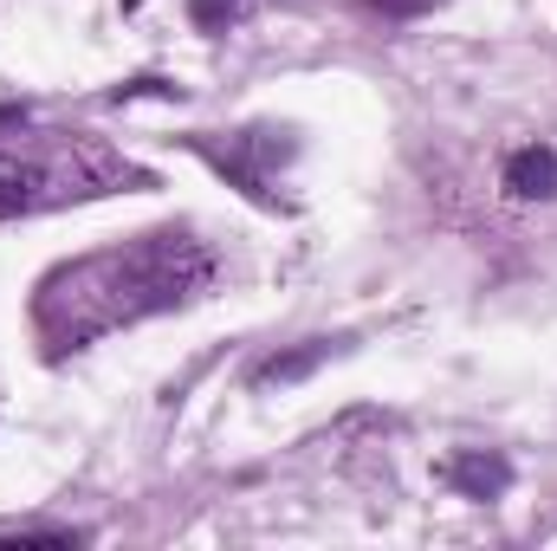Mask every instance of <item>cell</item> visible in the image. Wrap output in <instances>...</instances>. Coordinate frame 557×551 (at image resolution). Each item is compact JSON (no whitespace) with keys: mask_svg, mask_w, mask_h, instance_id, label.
Listing matches in <instances>:
<instances>
[{"mask_svg":"<svg viewBox=\"0 0 557 551\" xmlns=\"http://www.w3.org/2000/svg\"><path fill=\"white\" fill-rule=\"evenodd\" d=\"M214 279H221V260L208 241H195L182 228H156L124 247H98L85 260L52 267L33 298V331H39L46 357H65V351H85L137 318L201 298Z\"/></svg>","mask_w":557,"mask_h":551,"instance_id":"cell-1","label":"cell"},{"mask_svg":"<svg viewBox=\"0 0 557 551\" xmlns=\"http://www.w3.org/2000/svg\"><path fill=\"white\" fill-rule=\"evenodd\" d=\"M149 175L131 169L117 149H104L85 131H26V137H0V221L7 215H39V208H65V201H91Z\"/></svg>","mask_w":557,"mask_h":551,"instance_id":"cell-2","label":"cell"},{"mask_svg":"<svg viewBox=\"0 0 557 551\" xmlns=\"http://www.w3.org/2000/svg\"><path fill=\"white\" fill-rule=\"evenodd\" d=\"M441 480H447L454 493H467V500H499V493L512 487V461L493 454V448H460V454L441 461Z\"/></svg>","mask_w":557,"mask_h":551,"instance_id":"cell-3","label":"cell"},{"mask_svg":"<svg viewBox=\"0 0 557 551\" xmlns=\"http://www.w3.org/2000/svg\"><path fill=\"white\" fill-rule=\"evenodd\" d=\"M506 195L519 201H557V149L552 143H525L506 156Z\"/></svg>","mask_w":557,"mask_h":551,"instance_id":"cell-4","label":"cell"},{"mask_svg":"<svg viewBox=\"0 0 557 551\" xmlns=\"http://www.w3.org/2000/svg\"><path fill=\"white\" fill-rule=\"evenodd\" d=\"M324 357H331V344H298V351H285V357H267V364L253 370V383H260V390H273V383H298V377H311Z\"/></svg>","mask_w":557,"mask_h":551,"instance_id":"cell-5","label":"cell"},{"mask_svg":"<svg viewBox=\"0 0 557 551\" xmlns=\"http://www.w3.org/2000/svg\"><path fill=\"white\" fill-rule=\"evenodd\" d=\"M0 539H26V546H78L85 532H72V526H33V519H7V526H0Z\"/></svg>","mask_w":557,"mask_h":551,"instance_id":"cell-6","label":"cell"},{"mask_svg":"<svg viewBox=\"0 0 557 551\" xmlns=\"http://www.w3.org/2000/svg\"><path fill=\"white\" fill-rule=\"evenodd\" d=\"M188 13L201 33H227L234 20H247V0H188Z\"/></svg>","mask_w":557,"mask_h":551,"instance_id":"cell-7","label":"cell"},{"mask_svg":"<svg viewBox=\"0 0 557 551\" xmlns=\"http://www.w3.org/2000/svg\"><path fill=\"white\" fill-rule=\"evenodd\" d=\"M370 7H383V13H428L434 0H370Z\"/></svg>","mask_w":557,"mask_h":551,"instance_id":"cell-8","label":"cell"},{"mask_svg":"<svg viewBox=\"0 0 557 551\" xmlns=\"http://www.w3.org/2000/svg\"><path fill=\"white\" fill-rule=\"evenodd\" d=\"M131 7H143V0H124V13H131Z\"/></svg>","mask_w":557,"mask_h":551,"instance_id":"cell-9","label":"cell"}]
</instances>
